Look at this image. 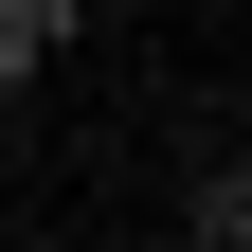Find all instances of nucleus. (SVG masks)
<instances>
[{"label": "nucleus", "instance_id": "obj_2", "mask_svg": "<svg viewBox=\"0 0 252 252\" xmlns=\"http://www.w3.org/2000/svg\"><path fill=\"white\" fill-rule=\"evenodd\" d=\"M54 54H72V0H0V90H36Z\"/></svg>", "mask_w": 252, "mask_h": 252}, {"label": "nucleus", "instance_id": "obj_1", "mask_svg": "<svg viewBox=\"0 0 252 252\" xmlns=\"http://www.w3.org/2000/svg\"><path fill=\"white\" fill-rule=\"evenodd\" d=\"M180 252H252V180H234V162L180 180Z\"/></svg>", "mask_w": 252, "mask_h": 252}]
</instances>
